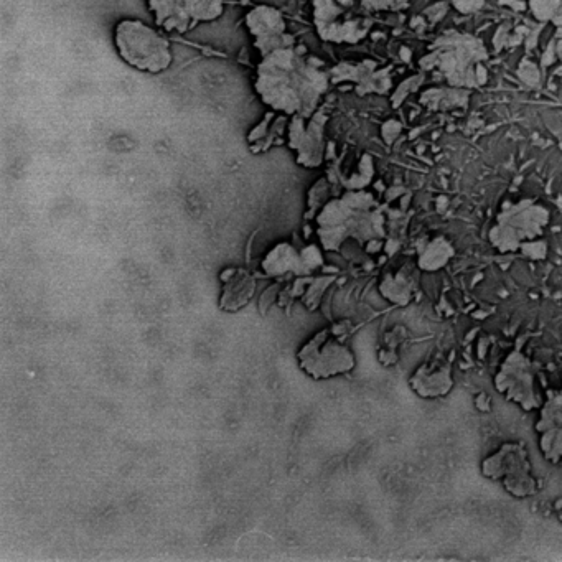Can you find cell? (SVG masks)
<instances>
[{"label": "cell", "mask_w": 562, "mask_h": 562, "mask_svg": "<svg viewBox=\"0 0 562 562\" xmlns=\"http://www.w3.org/2000/svg\"><path fill=\"white\" fill-rule=\"evenodd\" d=\"M249 35L253 37L254 48L261 58L281 48L297 45L296 38L287 32L286 19L281 10L272 5H256L244 19Z\"/></svg>", "instance_id": "obj_11"}, {"label": "cell", "mask_w": 562, "mask_h": 562, "mask_svg": "<svg viewBox=\"0 0 562 562\" xmlns=\"http://www.w3.org/2000/svg\"><path fill=\"white\" fill-rule=\"evenodd\" d=\"M454 386L452 363L442 356L424 361L413 371V375L409 376L411 391L419 398L429 401L449 396Z\"/></svg>", "instance_id": "obj_13"}, {"label": "cell", "mask_w": 562, "mask_h": 562, "mask_svg": "<svg viewBox=\"0 0 562 562\" xmlns=\"http://www.w3.org/2000/svg\"><path fill=\"white\" fill-rule=\"evenodd\" d=\"M155 24L165 32L185 33L195 29L188 19L185 0H147Z\"/></svg>", "instance_id": "obj_16"}, {"label": "cell", "mask_w": 562, "mask_h": 562, "mask_svg": "<svg viewBox=\"0 0 562 562\" xmlns=\"http://www.w3.org/2000/svg\"><path fill=\"white\" fill-rule=\"evenodd\" d=\"M299 365L314 380H328L345 375L355 368L352 350L338 340L333 330H320L300 348Z\"/></svg>", "instance_id": "obj_9"}, {"label": "cell", "mask_w": 562, "mask_h": 562, "mask_svg": "<svg viewBox=\"0 0 562 562\" xmlns=\"http://www.w3.org/2000/svg\"><path fill=\"white\" fill-rule=\"evenodd\" d=\"M454 254L452 243L442 236H437L427 241L417 254V269L424 272L441 271L442 267L447 266L450 259L454 258Z\"/></svg>", "instance_id": "obj_19"}, {"label": "cell", "mask_w": 562, "mask_h": 562, "mask_svg": "<svg viewBox=\"0 0 562 562\" xmlns=\"http://www.w3.org/2000/svg\"><path fill=\"white\" fill-rule=\"evenodd\" d=\"M539 452L551 464L562 462V389L549 394L538 411L534 424Z\"/></svg>", "instance_id": "obj_12"}, {"label": "cell", "mask_w": 562, "mask_h": 562, "mask_svg": "<svg viewBox=\"0 0 562 562\" xmlns=\"http://www.w3.org/2000/svg\"><path fill=\"white\" fill-rule=\"evenodd\" d=\"M114 45L127 65L146 73H162L174 61L169 40L142 20H121L114 29Z\"/></svg>", "instance_id": "obj_5"}, {"label": "cell", "mask_w": 562, "mask_h": 562, "mask_svg": "<svg viewBox=\"0 0 562 562\" xmlns=\"http://www.w3.org/2000/svg\"><path fill=\"white\" fill-rule=\"evenodd\" d=\"M380 294L394 305H408L416 294V274L411 267L389 272L380 282Z\"/></svg>", "instance_id": "obj_18"}, {"label": "cell", "mask_w": 562, "mask_h": 562, "mask_svg": "<svg viewBox=\"0 0 562 562\" xmlns=\"http://www.w3.org/2000/svg\"><path fill=\"white\" fill-rule=\"evenodd\" d=\"M528 2L536 19L562 27V0H528Z\"/></svg>", "instance_id": "obj_23"}, {"label": "cell", "mask_w": 562, "mask_h": 562, "mask_svg": "<svg viewBox=\"0 0 562 562\" xmlns=\"http://www.w3.org/2000/svg\"><path fill=\"white\" fill-rule=\"evenodd\" d=\"M340 4L361 14L371 15L378 12H401L411 4V0H338Z\"/></svg>", "instance_id": "obj_22"}, {"label": "cell", "mask_w": 562, "mask_h": 562, "mask_svg": "<svg viewBox=\"0 0 562 562\" xmlns=\"http://www.w3.org/2000/svg\"><path fill=\"white\" fill-rule=\"evenodd\" d=\"M263 269L269 277H281L286 274L307 277L300 251L289 243H279L274 246L263 259Z\"/></svg>", "instance_id": "obj_17"}, {"label": "cell", "mask_w": 562, "mask_h": 562, "mask_svg": "<svg viewBox=\"0 0 562 562\" xmlns=\"http://www.w3.org/2000/svg\"><path fill=\"white\" fill-rule=\"evenodd\" d=\"M300 256H302L305 276H310L312 272L324 266V254L317 244H309L304 249H300Z\"/></svg>", "instance_id": "obj_24"}, {"label": "cell", "mask_w": 562, "mask_h": 562, "mask_svg": "<svg viewBox=\"0 0 562 562\" xmlns=\"http://www.w3.org/2000/svg\"><path fill=\"white\" fill-rule=\"evenodd\" d=\"M330 282H332V279H328V277H322V279H315V281L310 282L309 289L305 292V296L302 297L305 300V304L309 305V309H315L319 305L320 297L324 296V291Z\"/></svg>", "instance_id": "obj_26"}, {"label": "cell", "mask_w": 562, "mask_h": 562, "mask_svg": "<svg viewBox=\"0 0 562 562\" xmlns=\"http://www.w3.org/2000/svg\"><path fill=\"white\" fill-rule=\"evenodd\" d=\"M488 50L472 33L447 30L427 47L419 60L422 71L434 73L447 86L462 89L482 88L488 81Z\"/></svg>", "instance_id": "obj_3"}, {"label": "cell", "mask_w": 562, "mask_h": 562, "mask_svg": "<svg viewBox=\"0 0 562 562\" xmlns=\"http://www.w3.org/2000/svg\"><path fill=\"white\" fill-rule=\"evenodd\" d=\"M330 83L324 61L297 43L261 58L254 89L272 111L309 119L319 111Z\"/></svg>", "instance_id": "obj_1"}, {"label": "cell", "mask_w": 562, "mask_h": 562, "mask_svg": "<svg viewBox=\"0 0 562 562\" xmlns=\"http://www.w3.org/2000/svg\"><path fill=\"white\" fill-rule=\"evenodd\" d=\"M185 10L193 27L215 22L225 14V0H185Z\"/></svg>", "instance_id": "obj_21"}, {"label": "cell", "mask_w": 562, "mask_h": 562, "mask_svg": "<svg viewBox=\"0 0 562 562\" xmlns=\"http://www.w3.org/2000/svg\"><path fill=\"white\" fill-rule=\"evenodd\" d=\"M483 477L502 485L508 495L518 500L534 497L539 492V480L531 467L528 447L523 442H505L493 454L482 460Z\"/></svg>", "instance_id": "obj_6"}, {"label": "cell", "mask_w": 562, "mask_h": 562, "mask_svg": "<svg viewBox=\"0 0 562 562\" xmlns=\"http://www.w3.org/2000/svg\"><path fill=\"white\" fill-rule=\"evenodd\" d=\"M493 388L497 389V393L502 394L506 401L516 404L526 413L539 411L543 404L538 391L536 366L521 348H515L505 356L497 375L493 378Z\"/></svg>", "instance_id": "obj_7"}, {"label": "cell", "mask_w": 562, "mask_h": 562, "mask_svg": "<svg viewBox=\"0 0 562 562\" xmlns=\"http://www.w3.org/2000/svg\"><path fill=\"white\" fill-rule=\"evenodd\" d=\"M460 14H474L482 9L485 0H450Z\"/></svg>", "instance_id": "obj_27"}, {"label": "cell", "mask_w": 562, "mask_h": 562, "mask_svg": "<svg viewBox=\"0 0 562 562\" xmlns=\"http://www.w3.org/2000/svg\"><path fill=\"white\" fill-rule=\"evenodd\" d=\"M551 223V211L531 200L523 198L518 202L506 203L498 213L488 239L498 253L511 254L523 251L526 246L541 241Z\"/></svg>", "instance_id": "obj_4"}, {"label": "cell", "mask_w": 562, "mask_h": 562, "mask_svg": "<svg viewBox=\"0 0 562 562\" xmlns=\"http://www.w3.org/2000/svg\"><path fill=\"white\" fill-rule=\"evenodd\" d=\"M330 71V80L335 85L353 83L356 93L366 96L370 93H386L391 86L389 68L380 70L375 61L365 60L360 63H340Z\"/></svg>", "instance_id": "obj_14"}, {"label": "cell", "mask_w": 562, "mask_h": 562, "mask_svg": "<svg viewBox=\"0 0 562 562\" xmlns=\"http://www.w3.org/2000/svg\"><path fill=\"white\" fill-rule=\"evenodd\" d=\"M223 281V294H221V309L223 310H239L248 304L249 299L253 297L254 282L253 276L243 269H226L221 274Z\"/></svg>", "instance_id": "obj_15"}, {"label": "cell", "mask_w": 562, "mask_h": 562, "mask_svg": "<svg viewBox=\"0 0 562 562\" xmlns=\"http://www.w3.org/2000/svg\"><path fill=\"white\" fill-rule=\"evenodd\" d=\"M317 236L322 248L340 251L348 239L361 246H375L385 238V215L376 198L366 190H347L333 198L315 216Z\"/></svg>", "instance_id": "obj_2"}, {"label": "cell", "mask_w": 562, "mask_h": 562, "mask_svg": "<svg viewBox=\"0 0 562 562\" xmlns=\"http://www.w3.org/2000/svg\"><path fill=\"white\" fill-rule=\"evenodd\" d=\"M328 202V183L327 180H320L315 183L314 188L310 190L309 208L315 216L319 215V211L325 207Z\"/></svg>", "instance_id": "obj_25"}, {"label": "cell", "mask_w": 562, "mask_h": 562, "mask_svg": "<svg viewBox=\"0 0 562 562\" xmlns=\"http://www.w3.org/2000/svg\"><path fill=\"white\" fill-rule=\"evenodd\" d=\"M315 32L324 42L356 45L373 27L371 15L361 14L338 0H312Z\"/></svg>", "instance_id": "obj_8"}, {"label": "cell", "mask_w": 562, "mask_h": 562, "mask_svg": "<svg viewBox=\"0 0 562 562\" xmlns=\"http://www.w3.org/2000/svg\"><path fill=\"white\" fill-rule=\"evenodd\" d=\"M475 408L480 413H490L492 411V398L488 394L480 393L475 396Z\"/></svg>", "instance_id": "obj_28"}, {"label": "cell", "mask_w": 562, "mask_h": 562, "mask_svg": "<svg viewBox=\"0 0 562 562\" xmlns=\"http://www.w3.org/2000/svg\"><path fill=\"white\" fill-rule=\"evenodd\" d=\"M328 114L319 109L312 118L292 116L287 126V141L296 154L297 164L305 169H317L324 164L327 141L325 126Z\"/></svg>", "instance_id": "obj_10"}, {"label": "cell", "mask_w": 562, "mask_h": 562, "mask_svg": "<svg viewBox=\"0 0 562 562\" xmlns=\"http://www.w3.org/2000/svg\"><path fill=\"white\" fill-rule=\"evenodd\" d=\"M469 89L454 88H431L424 91L421 103L432 111H450L455 108H465L469 103Z\"/></svg>", "instance_id": "obj_20"}]
</instances>
